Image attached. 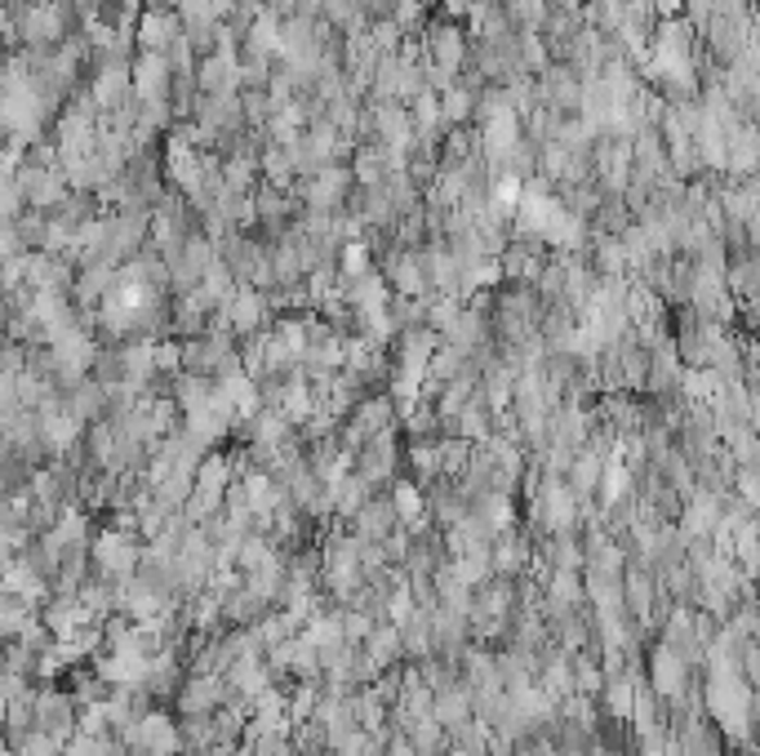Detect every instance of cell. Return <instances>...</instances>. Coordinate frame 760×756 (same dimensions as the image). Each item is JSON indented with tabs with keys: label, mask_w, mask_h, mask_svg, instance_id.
Returning <instances> with one entry per match:
<instances>
[{
	"label": "cell",
	"mask_w": 760,
	"mask_h": 756,
	"mask_svg": "<svg viewBox=\"0 0 760 756\" xmlns=\"http://www.w3.org/2000/svg\"><path fill=\"white\" fill-rule=\"evenodd\" d=\"M481 521H485V530H490L494 539L511 534V526H516V507H511V499H507L503 490L485 494V503H481Z\"/></svg>",
	"instance_id": "9a60e30c"
},
{
	"label": "cell",
	"mask_w": 760,
	"mask_h": 756,
	"mask_svg": "<svg viewBox=\"0 0 760 756\" xmlns=\"http://www.w3.org/2000/svg\"><path fill=\"white\" fill-rule=\"evenodd\" d=\"M623 596H628V609L636 614V619H649V605L658 596V583L649 570H636V565H628V575H623Z\"/></svg>",
	"instance_id": "5bb4252c"
},
{
	"label": "cell",
	"mask_w": 760,
	"mask_h": 756,
	"mask_svg": "<svg viewBox=\"0 0 760 756\" xmlns=\"http://www.w3.org/2000/svg\"><path fill=\"white\" fill-rule=\"evenodd\" d=\"M649 685L658 690V698H668V703H681L685 690H689V658L676 654L668 641H662L649 658Z\"/></svg>",
	"instance_id": "3957f363"
},
{
	"label": "cell",
	"mask_w": 760,
	"mask_h": 756,
	"mask_svg": "<svg viewBox=\"0 0 760 756\" xmlns=\"http://www.w3.org/2000/svg\"><path fill=\"white\" fill-rule=\"evenodd\" d=\"M227 685H231V694L258 698V694L267 690V668L258 664V654H245V658H236V664L227 668Z\"/></svg>",
	"instance_id": "4fadbf2b"
},
{
	"label": "cell",
	"mask_w": 760,
	"mask_h": 756,
	"mask_svg": "<svg viewBox=\"0 0 760 756\" xmlns=\"http://www.w3.org/2000/svg\"><path fill=\"white\" fill-rule=\"evenodd\" d=\"M552 565H556V570H583V565H587V547L579 539H569V534H556Z\"/></svg>",
	"instance_id": "ac0fdd59"
},
{
	"label": "cell",
	"mask_w": 760,
	"mask_h": 756,
	"mask_svg": "<svg viewBox=\"0 0 760 756\" xmlns=\"http://www.w3.org/2000/svg\"><path fill=\"white\" fill-rule=\"evenodd\" d=\"M396 286H401L405 294H418V290H422V280H418L414 263H401V267H396Z\"/></svg>",
	"instance_id": "d4e9b609"
},
{
	"label": "cell",
	"mask_w": 760,
	"mask_h": 756,
	"mask_svg": "<svg viewBox=\"0 0 760 756\" xmlns=\"http://www.w3.org/2000/svg\"><path fill=\"white\" fill-rule=\"evenodd\" d=\"M490 556H494V570H498V575H516L520 565H525V543H520L516 534H503L498 547H494Z\"/></svg>",
	"instance_id": "ffe728a7"
},
{
	"label": "cell",
	"mask_w": 760,
	"mask_h": 756,
	"mask_svg": "<svg viewBox=\"0 0 760 756\" xmlns=\"http://www.w3.org/2000/svg\"><path fill=\"white\" fill-rule=\"evenodd\" d=\"M388 414H392V401L388 396H373L356 410V418L347 423V445H369L378 432H388Z\"/></svg>",
	"instance_id": "9c48e42d"
},
{
	"label": "cell",
	"mask_w": 760,
	"mask_h": 756,
	"mask_svg": "<svg viewBox=\"0 0 760 756\" xmlns=\"http://www.w3.org/2000/svg\"><path fill=\"white\" fill-rule=\"evenodd\" d=\"M409 743H414L422 756H436V752L445 747V726H441L436 717H422V721L409 726Z\"/></svg>",
	"instance_id": "2e32d148"
},
{
	"label": "cell",
	"mask_w": 760,
	"mask_h": 756,
	"mask_svg": "<svg viewBox=\"0 0 760 756\" xmlns=\"http://www.w3.org/2000/svg\"><path fill=\"white\" fill-rule=\"evenodd\" d=\"M347 272H352V276L365 272V250H347Z\"/></svg>",
	"instance_id": "4316f807"
},
{
	"label": "cell",
	"mask_w": 760,
	"mask_h": 756,
	"mask_svg": "<svg viewBox=\"0 0 760 756\" xmlns=\"http://www.w3.org/2000/svg\"><path fill=\"white\" fill-rule=\"evenodd\" d=\"M231 458L227 454H205L201 458V467H197V494H205V499H214V503H227V490L236 486L231 481Z\"/></svg>",
	"instance_id": "30bf717a"
},
{
	"label": "cell",
	"mask_w": 760,
	"mask_h": 756,
	"mask_svg": "<svg viewBox=\"0 0 760 756\" xmlns=\"http://www.w3.org/2000/svg\"><path fill=\"white\" fill-rule=\"evenodd\" d=\"M471 713H477L471 685H449V690H441V694H436V707H432V717H436L449 734H458V730L471 721Z\"/></svg>",
	"instance_id": "ba28073f"
},
{
	"label": "cell",
	"mask_w": 760,
	"mask_h": 756,
	"mask_svg": "<svg viewBox=\"0 0 760 756\" xmlns=\"http://www.w3.org/2000/svg\"><path fill=\"white\" fill-rule=\"evenodd\" d=\"M516 396V369L511 365H490L485 374V401L490 405H507Z\"/></svg>",
	"instance_id": "e0dca14e"
},
{
	"label": "cell",
	"mask_w": 760,
	"mask_h": 756,
	"mask_svg": "<svg viewBox=\"0 0 760 756\" xmlns=\"http://www.w3.org/2000/svg\"><path fill=\"white\" fill-rule=\"evenodd\" d=\"M388 756H422V752H418V747H414L409 739H396V743L388 747Z\"/></svg>",
	"instance_id": "484cf974"
},
{
	"label": "cell",
	"mask_w": 760,
	"mask_h": 756,
	"mask_svg": "<svg viewBox=\"0 0 760 756\" xmlns=\"http://www.w3.org/2000/svg\"><path fill=\"white\" fill-rule=\"evenodd\" d=\"M388 499H392V507H396V516H401V526H405L409 534H422V530H427V494H422L418 486L396 481Z\"/></svg>",
	"instance_id": "7c38bea8"
},
{
	"label": "cell",
	"mask_w": 760,
	"mask_h": 756,
	"mask_svg": "<svg viewBox=\"0 0 760 756\" xmlns=\"http://www.w3.org/2000/svg\"><path fill=\"white\" fill-rule=\"evenodd\" d=\"M734 486H738V499L760 516V463H747L734 471Z\"/></svg>",
	"instance_id": "44dd1931"
},
{
	"label": "cell",
	"mask_w": 760,
	"mask_h": 756,
	"mask_svg": "<svg viewBox=\"0 0 760 756\" xmlns=\"http://www.w3.org/2000/svg\"><path fill=\"white\" fill-rule=\"evenodd\" d=\"M223 703H231V685L218 681L214 672H197L192 681L182 685V694H178L182 717H214Z\"/></svg>",
	"instance_id": "277c9868"
},
{
	"label": "cell",
	"mask_w": 760,
	"mask_h": 756,
	"mask_svg": "<svg viewBox=\"0 0 760 756\" xmlns=\"http://www.w3.org/2000/svg\"><path fill=\"white\" fill-rule=\"evenodd\" d=\"M401 654H405V637H401L396 623H378V628L369 632V641H365V658L373 664V672H388Z\"/></svg>",
	"instance_id": "8fae6325"
},
{
	"label": "cell",
	"mask_w": 760,
	"mask_h": 756,
	"mask_svg": "<svg viewBox=\"0 0 760 756\" xmlns=\"http://www.w3.org/2000/svg\"><path fill=\"white\" fill-rule=\"evenodd\" d=\"M182 365V343H156V369H178Z\"/></svg>",
	"instance_id": "cb8c5ba5"
},
{
	"label": "cell",
	"mask_w": 760,
	"mask_h": 756,
	"mask_svg": "<svg viewBox=\"0 0 760 756\" xmlns=\"http://www.w3.org/2000/svg\"><path fill=\"white\" fill-rule=\"evenodd\" d=\"M707 713L717 730L734 743H751L756 734V690L743 672H711L707 677Z\"/></svg>",
	"instance_id": "6da1fadb"
},
{
	"label": "cell",
	"mask_w": 760,
	"mask_h": 756,
	"mask_svg": "<svg viewBox=\"0 0 760 756\" xmlns=\"http://www.w3.org/2000/svg\"><path fill=\"white\" fill-rule=\"evenodd\" d=\"M414 467L418 471H427V477H432V471H441V445H414Z\"/></svg>",
	"instance_id": "603a6c76"
},
{
	"label": "cell",
	"mask_w": 760,
	"mask_h": 756,
	"mask_svg": "<svg viewBox=\"0 0 760 756\" xmlns=\"http://www.w3.org/2000/svg\"><path fill=\"white\" fill-rule=\"evenodd\" d=\"M467 467H471V441L467 437L441 441V471H445V477H463Z\"/></svg>",
	"instance_id": "d6986e66"
},
{
	"label": "cell",
	"mask_w": 760,
	"mask_h": 756,
	"mask_svg": "<svg viewBox=\"0 0 760 756\" xmlns=\"http://www.w3.org/2000/svg\"><path fill=\"white\" fill-rule=\"evenodd\" d=\"M36 726L59 734V739H67V734H76L80 717H76V707H72L67 694H40L36 698Z\"/></svg>",
	"instance_id": "52a82bcc"
},
{
	"label": "cell",
	"mask_w": 760,
	"mask_h": 756,
	"mask_svg": "<svg viewBox=\"0 0 760 756\" xmlns=\"http://www.w3.org/2000/svg\"><path fill=\"white\" fill-rule=\"evenodd\" d=\"M93 560H99V570L107 575V579H116V583H129V579H138V570H142V547H138V539L129 534V530H107L99 543H93Z\"/></svg>",
	"instance_id": "7a4b0ae2"
},
{
	"label": "cell",
	"mask_w": 760,
	"mask_h": 756,
	"mask_svg": "<svg viewBox=\"0 0 760 756\" xmlns=\"http://www.w3.org/2000/svg\"><path fill=\"white\" fill-rule=\"evenodd\" d=\"M539 507H543L547 526L556 534H569V530H574V521H579V503H574V494H569V486L556 477V471L547 477V486H539Z\"/></svg>",
	"instance_id": "5b68a950"
},
{
	"label": "cell",
	"mask_w": 760,
	"mask_h": 756,
	"mask_svg": "<svg viewBox=\"0 0 760 756\" xmlns=\"http://www.w3.org/2000/svg\"><path fill=\"white\" fill-rule=\"evenodd\" d=\"M227 316H231V325H236V329H254V325L263 320V299H258V294H241V299L231 303V312H227Z\"/></svg>",
	"instance_id": "7402d4cb"
},
{
	"label": "cell",
	"mask_w": 760,
	"mask_h": 756,
	"mask_svg": "<svg viewBox=\"0 0 760 756\" xmlns=\"http://www.w3.org/2000/svg\"><path fill=\"white\" fill-rule=\"evenodd\" d=\"M396 526H401V516H396L392 499H373L356 512V534L369 539V543H388L396 534Z\"/></svg>",
	"instance_id": "8992f818"
}]
</instances>
